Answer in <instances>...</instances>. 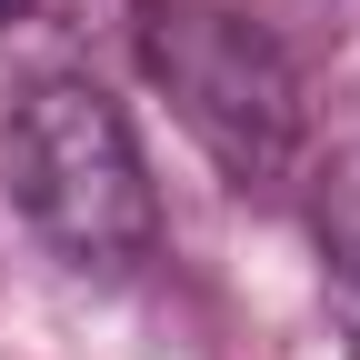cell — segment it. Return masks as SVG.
<instances>
[{"label":"cell","instance_id":"6da1fadb","mask_svg":"<svg viewBox=\"0 0 360 360\" xmlns=\"http://www.w3.org/2000/svg\"><path fill=\"white\" fill-rule=\"evenodd\" d=\"M11 200L70 270H141L160 250V191L110 90L90 80H30L0 130Z\"/></svg>","mask_w":360,"mask_h":360},{"label":"cell","instance_id":"3957f363","mask_svg":"<svg viewBox=\"0 0 360 360\" xmlns=\"http://www.w3.org/2000/svg\"><path fill=\"white\" fill-rule=\"evenodd\" d=\"M300 160H310V220H321L330 260L360 270V90L330 110V130H321Z\"/></svg>","mask_w":360,"mask_h":360},{"label":"cell","instance_id":"7a4b0ae2","mask_svg":"<svg viewBox=\"0 0 360 360\" xmlns=\"http://www.w3.org/2000/svg\"><path fill=\"white\" fill-rule=\"evenodd\" d=\"M141 11V70L160 80V101L180 110V130L240 180H290L310 150V101L290 51L270 40L231 0H130Z\"/></svg>","mask_w":360,"mask_h":360},{"label":"cell","instance_id":"277c9868","mask_svg":"<svg viewBox=\"0 0 360 360\" xmlns=\"http://www.w3.org/2000/svg\"><path fill=\"white\" fill-rule=\"evenodd\" d=\"M30 11H40V0H0V30H11V20H30Z\"/></svg>","mask_w":360,"mask_h":360}]
</instances>
